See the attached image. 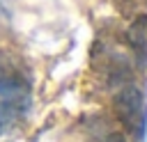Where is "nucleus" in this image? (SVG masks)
Segmentation results:
<instances>
[{
    "instance_id": "f257e3e1",
    "label": "nucleus",
    "mask_w": 147,
    "mask_h": 142,
    "mask_svg": "<svg viewBox=\"0 0 147 142\" xmlns=\"http://www.w3.org/2000/svg\"><path fill=\"white\" fill-rule=\"evenodd\" d=\"M113 108H115V115H117L119 124L129 133V137L133 142H147V103H145V94L136 85L124 82L113 96Z\"/></svg>"
},
{
    "instance_id": "f03ea898",
    "label": "nucleus",
    "mask_w": 147,
    "mask_h": 142,
    "mask_svg": "<svg viewBox=\"0 0 147 142\" xmlns=\"http://www.w3.org/2000/svg\"><path fill=\"white\" fill-rule=\"evenodd\" d=\"M129 41H131V48H133L138 62L145 64V57H147V16H140L133 21V25L129 30Z\"/></svg>"
},
{
    "instance_id": "7ed1b4c3",
    "label": "nucleus",
    "mask_w": 147,
    "mask_h": 142,
    "mask_svg": "<svg viewBox=\"0 0 147 142\" xmlns=\"http://www.w3.org/2000/svg\"><path fill=\"white\" fill-rule=\"evenodd\" d=\"M103 142H126V137L122 135V133H115V131H110L108 135H106V140Z\"/></svg>"
}]
</instances>
